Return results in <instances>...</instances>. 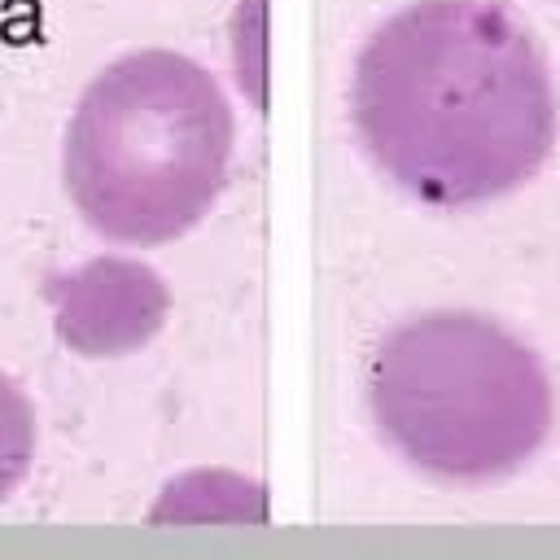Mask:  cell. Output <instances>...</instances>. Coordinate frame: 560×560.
Masks as SVG:
<instances>
[{"mask_svg": "<svg viewBox=\"0 0 560 560\" xmlns=\"http://www.w3.org/2000/svg\"><path fill=\"white\" fill-rule=\"evenodd\" d=\"M363 158L420 206L472 210L525 188L560 140V88L508 0H407L346 83Z\"/></svg>", "mask_w": 560, "mask_h": 560, "instance_id": "obj_1", "label": "cell"}, {"mask_svg": "<svg viewBox=\"0 0 560 560\" xmlns=\"http://www.w3.org/2000/svg\"><path fill=\"white\" fill-rule=\"evenodd\" d=\"M232 149L223 83L188 52L131 48L83 83L61 140V184L96 236L166 245L214 210Z\"/></svg>", "mask_w": 560, "mask_h": 560, "instance_id": "obj_2", "label": "cell"}, {"mask_svg": "<svg viewBox=\"0 0 560 560\" xmlns=\"http://www.w3.org/2000/svg\"><path fill=\"white\" fill-rule=\"evenodd\" d=\"M368 407L385 446L446 486L521 472L556 424L542 359L477 311H420L372 350Z\"/></svg>", "mask_w": 560, "mask_h": 560, "instance_id": "obj_3", "label": "cell"}, {"mask_svg": "<svg viewBox=\"0 0 560 560\" xmlns=\"http://www.w3.org/2000/svg\"><path fill=\"white\" fill-rule=\"evenodd\" d=\"M48 302L57 306V332L66 346L92 359H114L162 328L171 293L153 267L105 254L48 280Z\"/></svg>", "mask_w": 560, "mask_h": 560, "instance_id": "obj_4", "label": "cell"}, {"mask_svg": "<svg viewBox=\"0 0 560 560\" xmlns=\"http://www.w3.org/2000/svg\"><path fill=\"white\" fill-rule=\"evenodd\" d=\"M228 61L241 96L267 109V0H236L228 18Z\"/></svg>", "mask_w": 560, "mask_h": 560, "instance_id": "obj_5", "label": "cell"}, {"mask_svg": "<svg viewBox=\"0 0 560 560\" xmlns=\"http://www.w3.org/2000/svg\"><path fill=\"white\" fill-rule=\"evenodd\" d=\"M35 455V411L31 398L0 372V503L26 481Z\"/></svg>", "mask_w": 560, "mask_h": 560, "instance_id": "obj_6", "label": "cell"}]
</instances>
